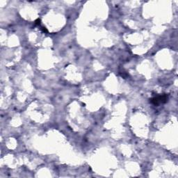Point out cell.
<instances>
[{
  "mask_svg": "<svg viewBox=\"0 0 178 178\" xmlns=\"http://www.w3.org/2000/svg\"><path fill=\"white\" fill-rule=\"evenodd\" d=\"M168 100V96L166 95H162V96H159V97H155L153 99L151 100V102L153 103L154 105H158L159 104L162 103V102H166Z\"/></svg>",
  "mask_w": 178,
  "mask_h": 178,
  "instance_id": "obj_1",
  "label": "cell"
}]
</instances>
